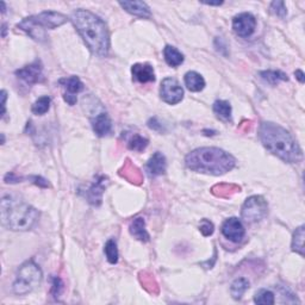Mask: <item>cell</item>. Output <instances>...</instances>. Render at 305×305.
<instances>
[{"mask_svg":"<svg viewBox=\"0 0 305 305\" xmlns=\"http://www.w3.org/2000/svg\"><path fill=\"white\" fill-rule=\"evenodd\" d=\"M70 20L92 54L100 58L108 55L110 50V34L103 19L88 10L79 9L72 13Z\"/></svg>","mask_w":305,"mask_h":305,"instance_id":"cell-1","label":"cell"},{"mask_svg":"<svg viewBox=\"0 0 305 305\" xmlns=\"http://www.w3.org/2000/svg\"><path fill=\"white\" fill-rule=\"evenodd\" d=\"M259 137L264 147L289 164H297L303 159L299 145L286 129L272 122H264L259 128Z\"/></svg>","mask_w":305,"mask_h":305,"instance_id":"cell-2","label":"cell"},{"mask_svg":"<svg viewBox=\"0 0 305 305\" xmlns=\"http://www.w3.org/2000/svg\"><path fill=\"white\" fill-rule=\"evenodd\" d=\"M191 171L211 175H222L235 167L236 160L232 154L219 148L205 147L191 151L185 159Z\"/></svg>","mask_w":305,"mask_h":305,"instance_id":"cell-3","label":"cell"},{"mask_svg":"<svg viewBox=\"0 0 305 305\" xmlns=\"http://www.w3.org/2000/svg\"><path fill=\"white\" fill-rule=\"evenodd\" d=\"M40 212L29 204L12 197L5 196L2 199V224L15 232H26L38 221Z\"/></svg>","mask_w":305,"mask_h":305,"instance_id":"cell-4","label":"cell"},{"mask_svg":"<svg viewBox=\"0 0 305 305\" xmlns=\"http://www.w3.org/2000/svg\"><path fill=\"white\" fill-rule=\"evenodd\" d=\"M68 17L55 11H45L40 15L30 16L17 24V28L27 33L31 38L43 42L47 38L45 29H55L68 22Z\"/></svg>","mask_w":305,"mask_h":305,"instance_id":"cell-5","label":"cell"},{"mask_svg":"<svg viewBox=\"0 0 305 305\" xmlns=\"http://www.w3.org/2000/svg\"><path fill=\"white\" fill-rule=\"evenodd\" d=\"M42 283V271L34 261H27L20 266L17 278L13 283V292L18 296L33 292Z\"/></svg>","mask_w":305,"mask_h":305,"instance_id":"cell-6","label":"cell"},{"mask_svg":"<svg viewBox=\"0 0 305 305\" xmlns=\"http://www.w3.org/2000/svg\"><path fill=\"white\" fill-rule=\"evenodd\" d=\"M268 211V204L261 196H251L244 201L242 211V218L247 223H257L265 218Z\"/></svg>","mask_w":305,"mask_h":305,"instance_id":"cell-7","label":"cell"},{"mask_svg":"<svg viewBox=\"0 0 305 305\" xmlns=\"http://www.w3.org/2000/svg\"><path fill=\"white\" fill-rule=\"evenodd\" d=\"M161 99L169 105H175L183 100L184 90L180 84L173 78H166L160 87Z\"/></svg>","mask_w":305,"mask_h":305,"instance_id":"cell-8","label":"cell"},{"mask_svg":"<svg viewBox=\"0 0 305 305\" xmlns=\"http://www.w3.org/2000/svg\"><path fill=\"white\" fill-rule=\"evenodd\" d=\"M257 28V19L250 13H240L234 17L233 19V29L235 34L240 37H249L253 35Z\"/></svg>","mask_w":305,"mask_h":305,"instance_id":"cell-9","label":"cell"},{"mask_svg":"<svg viewBox=\"0 0 305 305\" xmlns=\"http://www.w3.org/2000/svg\"><path fill=\"white\" fill-rule=\"evenodd\" d=\"M17 78L28 85H35L43 81V66L40 61H35L23 68L16 70Z\"/></svg>","mask_w":305,"mask_h":305,"instance_id":"cell-10","label":"cell"},{"mask_svg":"<svg viewBox=\"0 0 305 305\" xmlns=\"http://www.w3.org/2000/svg\"><path fill=\"white\" fill-rule=\"evenodd\" d=\"M60 85L65 88V93H63V99L69 105H74L77 103V94L80 93L84 90V84L81 83L79 78L73 75L69 78H65L59 81Z\"/></svg>","mask_w":305,"mask_h":305,"instance_id":"cell-11","label":"cell"},{"mask_svg":"<svg viewBox=\"0 0 305 305\" xmlns=\"http://www.w3.org/2000/svg\"><path fill=\"white\" fill-rule=\"evenodd\" d=\"M222 234L226 237V239L232 241V242L239 243L244 237L246 230H244L242 222H241L239 218L232 217L226 219V221L223 223Z\"/></svg>","mask_w":305,"mask_h":305,"instance_id":"cell-12","label":"cell"},{"mask_svg":"<svg viewBox=\"0 0 305 305\" xmlns=\"http://www.w3.org/2000/svg\"><path fill=\"white\" fill-rule=\"evenodd\" d=\"M108 185V178L106 176H99L93 182V184L90 186V189L86 191V196L88 203L94 205V207H99L101 204L103 193Z\"/></svg>","mask_w":305,"mask_h":305,"instance_id":"cell-13","label":"cell"},{"mask_svg":"<svg viewBox=\"0 0 305 305\" xmlns=\"http://www.w3.org/2000/svg\"><path fill=\"white\" fill-rule=\"evenodd\" d=\"M134 79L141 84H147L155 81L154 69L148 63H136L131 68Z\"/></svg>","mask_w":305,"mask_h":305,"instance_id":"cell-14","label":"cell"},{"mask_svg":"<svg viewBox=\"0 0 305 305\" xmlns=\"http://www.w3.org/2000/svg\"><path fill=\"white\" fill-rule=\"evenodd\" d=\"M119 5L130 15L141 17V18H150L151 16L150 9L144 2H119Z\"/></svg>","mask_w":305,"mask_h":305,"instance_id":"cell-15","label":"cell"},{"mask_svg":"<svg viewBox=\"0 0 305 305\" xmlns=\"http://www.w3.org/2000/svg\"><path fill=\"white\" fill-rule=\"evenodd\" d=\"M92 128L99 137H104L111 133L112 123L108 113L103 112L95 116V118L92 120Z\"/></svg>","mask_w":305,"mask_h":305,"instance_id":"cell-16","label":"cell"},{"mask_svg":"<svg viewBox=\"0 0 305 305\" xmlns=\"http://www.w3.org/2000/svg\"><path fill=\"white\" fill-rule=\"evenodd\" d=\"M166 165H167L166 164V158L161 152L158 151L149 159L145 169H147L148 174L150 176H158L164 174L166 172Z\"/></svg>","mask_w":305,"mask_h":305,"instance_id":"cell-17","label":"cell"},{"mask_svg":"<svg viewBox=\"0 0 305 305\" xmlns=\"http://www.w3.org/2000/svg\"><path fill=\"white\" fill-rule=\"evenodd\" d=\"M129 229L130 234L136 240L142 241V242H147V241H149V234L147 233V229H145L144 219L142 217L135 218L134 221L131 222Z\"/></svg>","mask_w":305,"mask_h":305,"instance_id":"cell-18","label":"cell"},{"mask_svg":"<svg viewBox=\"0 0 305 305\" xmlns=\"http://www.w3.org/2000/svg\"><path fill=\"white\" fill-rule=\"evenodd\" d=\"M185 85L191 92H200L205 87V80L197 72H189L185 75Z\"/></svg>","mask_w":305,"mask_h":305,"instance_id":"cell-19","label":"cell"},{"mask_svg":"<svg viewBox=\"0 0 305 305\" xmlns=\"http://www.w3.org/2000/svg\"><path fill=\"white\" fill-rule=\"evenodd\" d=\"M120 175L129 180L130 183L141 184V182H142L141 171L136 167V166H134L133 164H131L130 160H128L125 162V165L123 166V168L120 169Z\"/></svg>","mask_w":305,"mask_h":305,"instance_id":"cell-20","label":"cell"},{"mask_svg":"<svg viewBox=\"0 0 305 305\" xmlns=\"http://www.w3.org/2000/svg\"><path fill=\"white\" fill-rule=\"evenodd\" d=\"M259 75H260L265 83L272 85V86H275V85L282 83V81L289 80L286 74L282 72V70H264V72L259 73Z\"/></svg>","mask_w":305,"mask_h":305,"instance_id":"cell-21","label":"cell"},{"mask_svg":"<svg viewBox=\"0 0 305 305\" xmlns=\"http://www.w3.org/2000/svg\"><path fill=\"white\" fill-rule=\"evenodd\" d=\"M164 56L166 62L171 67H178L184 62V55L172 45H166L164 49Z\"/></svg>","mask_w":305,"mask_h":305,"instance_id":"cell-22","label":"cell"},{"mask_svg":"<svg viewBox=\"0 0 305 305\" xmlns=\"http://www.w3.org/2000/svg\"><path fill=\"white\" fill-rule=\"evenodd\" d=\"M248 289H249V283H248V280L244 278H239L232 284L230 292H232L234 299H241Z\"/></svg>","mask_w":305,"mask_h":305,"instance_id":"cell-23","label":"cell"},{"mask_svg":"<svg viewBox=\"0 0 305 305\" xmlns=\"http://www.w3.org/2000/svg\"><path fill=\"white\" fill-rule=\"evenodd\" d=\"M214 112L218 118L223 120H229L232 117V105L225 100H217L214 104Z\"/></svg>","mask_w":305,"mask_h":305,"instance_id":"cell-24","label":"cell"},{"mask_svg":"<svg viewBox=\"0 0 305 305\" xmlns=\"http://www.w3.org/2000/svg\"><path fill=\"white\" fill-rule=\"evenodd\" d=\"M149 144V141L147 138L141 136V135L138 134H134L133 136L130 137V140L128 141V147H129L130 150H134V151H143L145 148L148 147Z\"/></svg>","mask_w":305,"mask_h":305,"instance_id":"cell-25","label":"cell"},{"mask_svg":"<svg viewBox=\"0 0 305 305\" xmlns=\"http://www.w3.org/2000/svg\"><path fill=\"white\" fill-rule=\"evenodd\" d=\"M304 226L300 225L299 228L296 229V232L293 234L292 239V250L296 253L303 255L304 254Z\"/></svg>","mask_w":305,"mask_h":305,"instance_id":"cell-26","label":"cell"},{"mask_svg":"<svg viewBox=\"0 0 305 305\" xmlns=\"http://www.w3.org/2000/svg\"><path fill=\"white\" fill-rule=\"evenodd\" d=\"M104 253L110 264L115 265L118 262V248L115 240H109L104 247Z\"/></svg>","mask_w":305,"mask_h":305,"instance_id":"cell-27","label":"cell"},{"mask_svg":"<svg viewBox=\"0 0 305 305\" xmlns=\"http://www.w3.org/2000/svg\"><path fill=\"white\" fill-rule=\"evenodd\" d=\"M50 103H52L50 98L47 97V95L38 98L37 100L34 103L33 108H31V111H33L35 115H37V116L44 115L45 112H48L49 108H50Z\"/></svg>","mask_w":305,"mask_h":305,"instance_id":"cell-28","label":"cell"},{"mask_svg":"<svg viewBox=\"0 0 305 305\" xmlns=\"http://www.w3.org/2000/svg\"><path fill=\"white\" fill-rule=\"evenodd\" d=\"M237 191L240 192V187L233 185V184H221V185H216L212 189V192L218 197H230Z\"/></svg>","mask_w":305,"mask_h":305,"instance_id":"cell-29","label":"cell"},{"mask_svg":"<svg viewBox=\"0 0 305 305\" xmlns=\"http://www.w3.org/2000/svg\"><path fill=\"white\" fill-rule=\"evenodd\" d=\"M254 301L257 304H264V305H272L274 304V293L269 290H259L257 293H255Z\"/></svg>","mask_w":305,"mask_h":305,"instance_id":"cell-30","label":"cell"},{"mask_svg":"<svg viewBox=\"0 0 305 305\" xmlns=\"http://www.w3.org/2000/svg\"><path fill=\"white\" fill-rule=\"evenodd\" d=\"M271 10L274 15L280 17V18H285L287 15V10L284 2H273L271 4Z\"/></svg>","mask_w":305,"mask_h":305,"instance_id":"cell-31","label":"cell"},{"mask_svg":"<svg viewBox=\"0 0 305 305\" xmlns=\"http://www.w3.org/2000/svg\"><path fill=\"white\" fill-rule=\"evenodd\" d=\"M199 230L204 236H210V235H212V234H214L215 226L210 221H208V219H203V221L200 222Z\"/></svg>","mask_w":305,"mask_h":305,"instance_id":"cell-32","label":"cell"},{"mask_svg":"<svg viewBox=\"0 0 305 305\" xmlns=\"http://www.w3.org/2000/svg\"><path fill=\"white\" fill-rule=\"evenodd\" d=\"M141 280H142V284H143V286L149 291V292H154L155 287H158L157 282H155V279L152 278L151 275H145V273H143V279L141 278Z\"/></svg>","mask_w":305,"mask_h":305,"instance_id":"cell-33","label":"cell"},{"mask_svg":"<svg viewBox=\"0 0 305 305\" xmlns=\"http://www.w3.org/2000/svg\"><path fill=\"white\" fill-rule=\"evenodd\" d=\"M63 290V284L61 282V279L59 276H54L53 278V286H52V292L54 294L55 298H58L60 294H61Z\"/></svg>","mask_w":305,"mask_h":305,"instance_id":"cell-34","label":"cell"},{"mask_svg":"<svg viewBox=\"0 0 305 305\" xmlns=\"http://www.w3.org/2000/svg\"><path fill=\"white\" fill-rule=\"evenodd\" d=\"M148 126L151 128L152 130L162 131V124L159 123L157 118H151L150 120H149V122H148Z\"/></svg>","mask_w":305,"mask_h":305,"instance_id":"cell-35","label":"cell"},{"mask_svg":"<svg viewBox=\"0 0 305 305\" xmlns=\"http://www.w3.org/2000/svg\"><path fill=\"white\" fill-rule=\"evenodd\" d=\"M20 180H23V178H19V176H17L16 174H13V173H8L5 176V182L6 183H19Z\"/></svg>","mask_w":305,"mask_h":305,"instance_id":"cell-36","label":"cell"},{"mask_svg":"<svg viewBox=\"0 0 305 305\" xmlns=\"http://www.w3.org/2000/svg\"><path fill=\"white\" fill-rule=\"evenodd\" d=\"M2 98H3V103H2V105H3V116H4L5 112H6V92L5 91H2Z\"/></svg>","mask_w":305,"mask_h":305,"instance_id":"cell-37","label":"cell"},{"mask_svg":"<svg viewBox=\"0 0 305 305\" xmlns=\"http://www.w3.org/2000/svg\"><path fill=\"white\" fill-rule=\"evenodd\" d=\"M294 74H296L297 79H298V80H299L301 84H303V83H304V73H303V72H301V70H299V69H298V70H296V73H294Z\"/></svg>","mask_w":305,"mask_h":305,"instance_id":"cell-38","label":"cell"},{"mask_svg":"<svg viewBox=\"0 0 305 305\" xmlns=\"http://www.w3.org/2000/svg\"><path fill=\"white\" fill-rule=\"evenodd\" d=\"M205 4H207V5H211V6H212V5H218V6H219V5H222L223 3H222V2H221V3H205Z\"/></svg>","mask_w":305,"mask_h":305,"instance_id":"cell-39","label":"cell"}]
</instances>
